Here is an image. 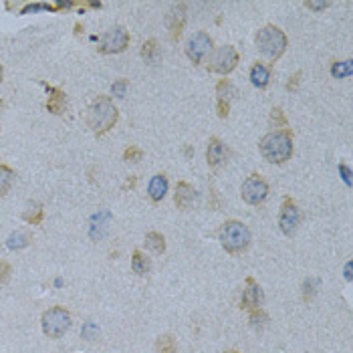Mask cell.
Wrapping results in <instances>:
<instances>
[{
  "label": "cell",
  "mask_w": 353,
  "mask_h": 353,
  "mask_svg": "<svg viewBox=\"0 0 353 353\" xmlns=\"http://www.w3.org/2000/svg\"><path fill=\"white\" fill-rule=\"evenodd\" d=\"M118 118L119 111L116 103H114V99L107 97V95H99L95 101H91V105L87 107L85 123L97 138H101L109 129H114V125L118 123Z\"/></svg>",
  "instance_id": "obj_1"
},
{
  "label": "cell",
  "mask_w": 353,
  "mask_h": 353,
  "mask_svg": "<svg viewBox=\"0 0 353 353\" xmlns=\"http://www.w3.org/2000/svg\"><path fill=\"white\" fill-rule=\"evenodd\" d=\"M261 153L268 164H285L293 156V133L291 129H275L261 140Z\"/></svg>",
  "instance_id": "obj_2"
},
{
  "label": "cell",
  "mask_w": 353,
  "mask_h": 353,
  "mask_svg": "<svg viewBox=\"0 0 353 353\" xmlns=\"http://www.w3.org/2000/svg\"><path fill=\"white\" fill-rule=\"evenodd\" d=\"M220 244L228 255H240L250 246V231L240 220H226L220 228Z\"/></svg>",
  "instance_id": "obj_3"
},
{
  "label": "cell",
  "mask_w": 353,
  "mask_h": 353,
  "mask_svg": "<svg viewBox=\"0 0 353 353\" xmlns=\"http://www.w3.org/2000/svg\"><path fill=\"white\" fill-rule=\"evenodd\" d=\"M255 41H257L259 51L270 61L281 59L285 55V51H287V45H289L287 34L279 29V27H275V25L263 27V29L257 32V39Z\"/></svg>",
  "instance_id": "obj_4"
},
{
  "label": "cell",
  "mask_w": 353,
  "mask_h": 353,
  "mask_svg": "<svg viewBox=\"0 0 353 353\" xmlns=\"http://www.w3.org/2000/svg\"><path fill=\"white\" fill-rule=\"evenodd\" d=\"M71 313L65 309V307H51L43 313L41 317V327H43V333L49 337V339H61L69 329H71Z\"/></svg>",
  "instance_id": "obj_5"
},
{
  "label": "cell",
  "mask_w": 353,
  "mask_h": 353,
  "mask_svg": "<svg viewBox=\"0 0 353 353\" xmlns=\"http://www.w3.org/2000/svg\"><path fill=\"white\" fill-rule=\"evenodd\" d=\"M238 51H236L233 45H224V47H218L210 53V59H208L206 69L210 73H218V75H228L233 73L238 65Z\"/></svg>",
  "instance_id": "obj_6"
},
{
  "label": "cell",
  "mask_w": 353,
  "mask_h": 353,
  "mask_svg": "<svg viewBox=\"0 0 353 353\" xmlns=\"http://www.w3.org/2000/svg\"><path fill=\"white\" fill-rule=\"evenodd\" d=\"M129 45V32L123 27H111L99 39V53L103 55H118L123 53Z\"/></svg>",
  "instance_id": "obj_7"
},
{
  "label": "cell",
  "mask_w": 353,
  "mask_h": 353,
  "mask_svg": "<svg viewBox=\"0 0 353 353\" xmlns=\"http://www.w3.org/2000/svg\"><path fill=\"white\" fill-rule=\"evenodd\" d=\"M268 196V184L263 176L259 174H250L242 184V200L250 206H259L263 204Z\"/></svg>",
  "instance_id": "obj_8"
},
{
  "label": "cell",
  "mask_w": 353,
  "mask_h": 353,
  "mask_svg": "<svg viewBox=\"0 0 353 353\" xmlns=\"http://www.w3.org/2000/svg\"><path fill=\"white\" fill-rule=\"evenodd\" d=\"M299 224H301V212H299V208H297V204H295L293 198H289V196H287V198L283 200V206H281L279 226H281L283 235L291 236L297 233Z\"/></svg>",
  "instance_id": "obj_9"
},
{
  "label": "cell",
  "mask_w": 353,
  "mask_h": 353,
  "mask_svg": "<svg viewBox=\"0 0 353 353\" xmlns=\"http://www.w3.org/2000/svg\"><path fill=\"white\" fill-rule=\"evenodd\" d=\"M210 51H212V39L206 32H196L194 36H190V41L186 45V55L194 65L202 63V59Z\"/></svg>",
  "instance_id": "obj_10"
},
{
  "label": "cell",
  "mask_w": 353,
  "mask_h": 353,
  "mask_svg": "<svg viewBox=\"0 0 353 353\" xmlns=\"http://www.w3.org/2000/svg\"><path fill=\"white\" fill-rule=\"evenodd\" d=\"M244 293H242V299H240V309H261L265 305V293H263V287L253 279V277H246L244 281Z\"/></svg>",
  "instance_id": "obj_11"
},
{
  "label": "cell",
  "mask_w": 353,
  "mask_h": 353,
  "mask_svg": "<svg viewBox=\"0 0 353 353\" xmlns=\"http://www.w3.org/2000/svg\"><path fill=\"white\" fill-rule=\"evenodd\" d=\"M235 95V87L228 79H220L216 85V109H218V118L226 119L231 114V101Z\"/></svg>",
  "instance_id": "obj_12"
},
{
  "label": "cell",
  "mask_w": 353,
  "mask_h": 353,
  "mask_svg": "<svg viewBox=\"0 0 353 353\" xmlns=\"http://www.w3.org/2000/svg\"><path fill=\"white\" fill-rule=\"evenodd\" d=\"M168 30H170V39L172 41H178L182 36V30H184V25H186V4L180 2V4H174L168 12Z\"/></svg>",
  "instance_id": "obj_13"
},
{
  "label": "cell",
  "mask_w": 353,
  "mask_h": 353,
  "mask_svg": "<svg viewBox=\"0 0 353 353\" xmlns=\"http://www.w3.org/2000/svg\"><path fill=\"white\" fill-rule=\"evenodd\" d=\"M41 85L47 89L49 97H47V109L53 114V116H61L65 111V105H67V93L59 87H53L45 81H41Z\"/></svg>",
  "instance_id": "obj_14"
},
{
  "label": "cell",
  "mask_w": 353,
  "mask_h": 353,
  "mask_svg": "<svg viewBox=\"0 0 353 353\" xmlns=\"http://www.w3.org/2000/svg\"><path fill=\"white\" fill-rule=\"evenodd\" d=\"M226 156H228V151H226V146L220 142V138H216V136L210 138L206 149L208 166H210V168H218L220 164L226 162Z\"/></svg>",
  "instance_id": "obj_15"
},
{
  "label": "cell",
  "mask_w": 353,
  "mask_h": 353,
  "mask_svg": "<svg viewBox=\"0 0 353 353\" xmlns=\"http://www.w3.org/2000/svg\"><path fill=\"white\" fill-rule=\"evenodd\" d=\"M196 200V190L192 184L188 182H178L176 194H174V202L180 210H188L192 206V202Z\"/></svg>",
  "instance_id": "obj_16"
},
{
  "label": "cell",
  "mask_w": 353,
  "mask_h": 353,
  "mask_svg": "<svg viewBox=\"0 0 353 353\" xmlns=\"http://www.w3.org/2000/svg\"><path fill=\"white\" fill-rule=\"evenodd\" d=\"M168 192V176L166 174H158L149 180V186H147V196L151 202H162L164 196Z\"/></svg>",
  "instance_id": "obj_17"
},
{
  "label": "cell",
  "mask_w": 353,
  "mask_h": 353,
  "mask_svg": "<svg viewBox=\"0 0 353 353\" xmlns=\"http://www.w3.org/2000/svg\"><path fill=\"white\" fill-rule=\"evenodd\" d=\"M250 81H253L255 87H268V83H270V67H266L265 63H255L253 69H250Z\"/></svg>",
  "instance_id": "obj_18"
},
{
  "label": "cell",
  "mask_w": 353,
  "mask_h": 353,
  "mask_svg": "<svg viewBox=\"0 0 353 353\" xmlns=\"http://www.w3.org/2000/svg\"><path fill=\"white\" fill-rule=\"evenodd\" d=\"M30 242H32V235H30L29 231H17V233H12V235L8 236L6 246L10 250H21V248H27Z\"/></svg>",
  "instance_id": "obj_19"
},
{
  "label": "cell",
  "mask_w": 353,
  "mask_h": 353,
  "mask_svg": "<svg viewBox=\"0 0 353 353\" xmlns=\"http://www.w3.org/2000/svg\"><path fill=\"white\" fill-rule=\"evenodd\" d=\"M14 180H17L14 170H12V168H8L6 164H0V196H6V194L10 192V188H12Z\"/></svg>",
  "instance_id": "obj_20"
},
{
  "label": "cell",
  "mask_w": 353,
  "mask_h": 353,
  "mask_svg": "<svg viewBox=\"0 0 353 353\" xmlns=\"http://www.w3.org/2000/svg\"><path fill=\"white\" fill-rule=\"evenodd\" d=\"M131 268H133V272L136 275H147L149 272V268H151V261H149V257H146L142 250H133V257H131Z\"/></svg>",
  "instance_id": "obj_21"
},
{
  "label": "cell",
  "mask_w": 353,
  "mask_h": 353,
  "mask_svg": "<svg viewBox=\"0 0 353 353\" xmlns=\"http://www.w3.org/2000/svg\"><path fill=\"white\" fill-rule=\"evenodd\" d=\"M146 246L156 255H164L166 253V238L162 233H147Z\"/></svg>",
  "instance_id": "obj_22"
},
{
  "label": "cell",
  "mask_w": 353,
  "mask_h": 353,
  "mask_svg": "<svg viewBox=\"0 0 353 353\" xmlns=\"http://www.w3.org/2000/svg\"><path fill=\"white\" fill-rule=\"evenodd\" d=\"M43 218H45V210L41 204H29V208L23 212V220L25 222H29V224H41L43 222Z\"/></svg>",
  "instance_id": "obj_23"
},
{
  "label": "cell",
  "mask_w": 353,
  "mask_h": 353,
  "mask_svg": "<svg viewBox=\"0 0 353 353\" xmlns=\"http://www.w3.org/2000/svg\"><path fill=\"white\" fill-rule=\"evenodd\" d=\"M176 350H178L176 339H174L170 333H166V335H160V337H158V341H156V352L158 353H176Z\"/></svg>",
  "instance_id": "obj_24"
},
{
  "label": "cell",
  "mask_w": 353,
  "mask_h": 353,
  "mask_svg": "<svg viewBox=\"0 0 353 353\" xmlns=\"http://www.w3.org/2000/svg\"><path fill=\"white\" fill-rule=\"evenodd\" d=\"M142 59L149 63V65H153L158 61V43H156V39H149V41L144 43V47H142Z\"/></svg>",
  "instance_id": "obj_25"
},
{
  "label": "cell",
  "mask_w": 353,
  "mask_h": 353,
  "mask_svg": "<svg viewBox=\"0 0 353 353\" xmlns=\"http://www.w3.org/2000/svg\"><path fill=\"white\" fill-rule=\"evenodd\" d=\"M331 75H333V77H337V79H343V77H350V75H353V61L333 63V67H331Z\"/></svg>",
  "instance_id": "obj_26"
},
{
  "label": "cell",
  "mask_w": 353,
  "mask_h": 353,
  "mask_svg": "<svg viewBox=\"0 0 353 353\" xmlns=\"http://www.w3.org/2000/svg\"><path fill=\"white\" fill-rule=\"evenodd\" d=\"M248 319H250V327H253V329H257V331H261L263 327L268 325V315L263 311V307H261V309H253Z\"/></svg>",
  "instance_id": "obj_27"
},
{
  "label": "cell",
  "mask_w": 353,
  "mask_h": 353,
  "mask_svg": "<svg viewBox=\"0 0 353 353\" xmlns=\"http://www.w3.org/2000/svg\"><path fill=\"white\" fill-rule=\"evenodd\" d=\"M268 121H270V125H272V127L289 129V121H287V118H285V111H283L281 107H275V109L270 111V118H268Z\"/></svg>",
  "instance_id": "obj_28"
},
{
  "label": "cell",
  "mask_w": 353,
  "mask_h": 353,
  "mask_svg": "<svg viewBox=\"0 0 353 353\" xmlns=\"http://www.w3.org/2000/svg\"><path fill=\"white\" fill-rule=\"evenodd\" d=\"M317 287H319V279H307L303 283V301L311 303L317 295Z\"/></svg>",
  "instance_id": "obj_29"
},
{
  "label": "cell",
  "mask_w": 353,
  "mask_h": 353,
  "mask_svg": "<svg viewBox=\"0 0 353 353\" xmlns=\"http://www.w3.org/2000/svg\"><path fill=\"white\" fill-rule=\"evenodd\" d=\"M144 158V151H142V147L138 146H129L125 151H123V160L125 162H131V164H138L140 160Z\"/></svg>",
  "instance_id": "obj_30"
},
{
  "label": "cell",
  "mask_w": 353,
  "mask_h": 353,
  "mask_svg": "<svg viewBox=\"0 0 353 353\" xmlns=\"http://www.w3.org/2000/svg\"><path fill=\"white\" fill-rule=\"evenodd\" d=\"M10 272H12L10 265H8L6 261H2V259H0V287L8 283V279H10Z\"/></svg>",
  "instance_id": "obj_31"
},
{
  "label": "cell",
  "mask_w": 353,
  "mask_h": 353,
  "mask_svg": "<svg viewBox=\"0 0 353 353\" xmlns=\"http://www.w3.org/2000/svg\"><path fill=\"white\" fill-rule=\"evenodd\" d=\"M125 91H127V81H125V79H118V81L111 85V93H114L116 97H123Z\"/></svg>",
  "instance_id": "obj_32"
},
{
  "label": "cell",
  "mask_w": 353,
  "mask_h": 353,
  "mask_svg": "<svg viewBox=\"0 0 353 353\" xmlns=\"http://www.w3.org/2000/svg\"><path fill=\"white\" fill-rule=\"evenodd\" d=\"M97 333H99V329H97V325L95 323H85V327H83V337L85 339H95L97 337Z\"/></svg>",
  "instance_id": "obj_33"
},
{
  "label": "cell",
  "mask_w": 353,
  "mask_h": 353,
  "mask_svg": "<svg viewBox=\"0 0 353 353\" xmlns=\"http://www.w3.org/2000/svg\"><path fill=\"white\" fill-rule=\"evenodd\" d=\"M301 77H303V73L297 71L293 77L287 81V91H297V89H299V83H301Z\"/></svg>",
  "instance_id": "obj_34"
},
{
  "label": "cell",
  "mask_w": 353,
  "mask_h": 353,
  "mask_svg": "<svg viewBox=\"0 0 353 353\" xmlns=\"http://www.w3.org/2000/svg\"><path fill=\"white\" fill-rule=\"evenodd\" d=\"M305 6H307V8H311V10H317V12H319V10H325V8L329 6V2H313V0H307V2H305Z\"/></svg>",
  "instance_id": "obj_35"
},
{
  "label": "cell",
  "mask_w": 353,
  "mask_h": 353,
  "mask_svg": "<svg viewBox=\"0 0 353 353\" xmlns=\"http://www.w3.org/2000/svg\"><path fill=\"white\" fill-rule=\"evenodd\" d=\"M339 170L343 172V178H345V182H347V184H352V172H350V168H347V166H339Z\"/></svg>",
  "instance_id": "obj_36"
},
{
  "label": "cell",
  "mask_w": 353,
  "mask_h": 353,
  "mask_svg": "<svg viewBox=\"0 0 353 353\" xmlns=\"http://www.w3.org/2000/svg\"><path fill=\"white\" fill-rule=\"evenodd\" d=\"M352 268H353V263H352V261H350V263H347V265H345V279H347V281H350V283H352V279H353Z\"/></svg>",
  "instance_id": "obj_37"
},
{
  "label": "cell",
  "mask_w": 353,
  "mask_h": 353,
  "mask_svg": "<svg viewBox=\"0 0 353 353\" xmlns=\"http://www.w3.org/2000/svg\"><path fill=\"white\" fill-rule=\"evenodd\" d=\"M133 186H136V178H131V180L125 184V188H133Z\"/></svg>",
  "instance_id": "obj_38"
},
{
  "label": "cell",
  "mask_w": 353,
  "mask_h": 353,
  "mask_svg": "<svg viewBox=\"0 0 353 353\" xmlns=\"http://www.w3.org/2000/svg\"><path fill=\"white\" fill-rule=\"evenodd\" d=\"M2 77H4V69H2V65H0V83H2Z\"/></svg>",
  "instance_id": "obj_39"
},
{
  "label": "cell",
  "mask_w": 353,
  "mask_h": 353,
  "mask_svg": "<svg viewBox=\"0 0 353 353\" xmlns=\"http://www.w3.org/2000/svg\"><path fill=\"white\" fill-rule=\"evenodd\" d=\"M2 107H4V101H2V99H0V109H2Z\"/></svg>",
  "instance_id": "obj_40"
},
{
  "label": "cell",
  "mask_w": 353,
  "mask_h": 353,
  "mask_svg": "<svg viewBox=\"0 0 353 353\" xmlns=\"http://www.w3.org/2000/svg\"><path fill=\"white\" fill-rule=\"evenodd\" d=\"M226 353H238V352H235V350H231V352H226Z\"/></svg>",
  "instance_id": "obj_41"
}]
</instances>
